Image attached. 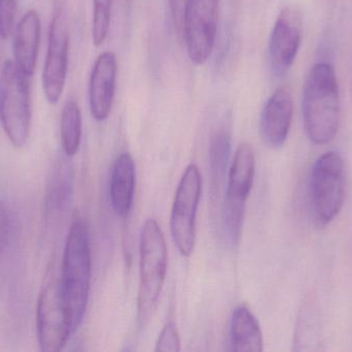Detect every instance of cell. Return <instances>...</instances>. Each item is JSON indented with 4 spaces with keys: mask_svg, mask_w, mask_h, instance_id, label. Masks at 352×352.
Masks as SVG:
<instances>
[{
    "mask_svg": "<svg viewBox=\"0 0 352 352\" xmlns=\"http://www.w3.org/2000/svg\"><path fill=\"white\" fill-rule=\"evenodd\" d=\"M41 33L38 12L29 10L16 24L12 43L14 65L28 79L33 76L36 68Z\"/></svg>",
    "mask_w": 352,
    "mask_h": 352,
    "instance_id": "5bb4252c",
    "label": "cell"
},
{
    "mask_svg": "<svg viewBox=\"0 0 352 352\" xmlns=\"http://www.w3.org/2000/svg\"><path fill=\"white\" fill-rule=\"evenodd\" d=\"M36 334L43 352L62 351L72 334L60 282L50 281L39 293L36 307Z\"/></svg>",
    "mask_w": 352,
    "mask_h": 352,
    "instance_id": "9c48e42d",
    "label": "cell"
},
{
    "mask_svg": "<svg viewBox=\"0 0 352 352\" xmlns=\"http://www.w3.org/2000/svg\"><path fill=\"white\" fill-rule=\"evenodd\" d=\"M92 277L90 234L82 219H76L70 225L62 260V299L67 313L72 334L82 324L88 306Z\"/></svg>",
    "mask_w": 352,
    "mask_h": 352,
    "instance_id": "7a4b0ae2",
    "label": "cell"
},
{
    "mask_svg": "<svg viewBox=\"0 0 352 352\" xmlns=\"http://www.w3.org/2000/svg\"><path fill=\"white\" fill-rule=\"evenodd\" d=\"M344 203V165L338 152L330 151L318 157L309 182V207L318 227L330 225Z\"/></svg>",
    "mask_w": 352,
    "mask_h": 352,
    "instance_id": "5b68a950",
    "label": "cell"
},
{
    "mask_svg": "<svg viewBox=\"0 0 352 352\" xmlns=\"http://www.w3.org/2000/svg\"><path fill=\"white\" fill-rule=\"evenodd\" d=\"M18 0H0V37L8 39L14 27Z\"/></svg>",
    "mask_w": 352,
    "mask_h": 352,
    "instance_id": "44dd1931",
    "label": "cell"
},
{
    "mask_svg": "<svg viewBox=\"0 0 352 352\" xmlns=\"http://www.w3.org/2000/svg\"><path fill=\"white\" fill-rule=\"evenodd\" d=\"M256 173V157L252 146L242 143L236 149L228 176L223 206V227L228 239L238 244L243 227L246 202L252 191Z\"/></svg>",
    "mask_w": 352,
    "mask_h": 352,
    "instance_id": "8992f818",
    "label": "cell"
},
{
    "mask_svg": "<svg viewBox=\"0 0 352 352\" xmlns=\"http://www.w3.org/2000/svg\"><path fill=\"white\" fill-rule=\"evenodd\" d=\"M10 234V219L6 204L0 200V256L8 247Z\"/></svg>",
    "mask_w": 352,
    "mask_h": 352,
    "instance_id": "7402d4cb",
    "label": "cell"
},
{
    "mask_svg": "<svg viewBox=\"0 0 352 352\" xmlns=\"http://www.w3.org/2000/svg\"><path fill=\"white\" fill-rule=\"evenodd\" d=\"M69 62V32L61 10H56L50 26L41 84L50 105H57L63 94Z\"/></svg>",
    "mask_w": 352,
    "mask_h": 352,
    "instance_id": "30bf717a",
    "label": "cell"
},
{
    "mask_svg": "<svg viewBox=\"0 0 352 352\" xmlns=\"http://www.w3.org/2000/svg\"><path fill=\"white\" fill-rule=\"evenodd\" d=\"M202 194V177L198 167L190 163L184 169L177 189L170 216V231L179 253L188 258L194 250L196 216Z\"/></svg>",
    "mask_w": 352,
    "mask_h": 352,
    "instance_id": "52a82bcc",
    "label": "cell"
},
{
    "mask_svg": "<svg viewBox=\"0 0 352 352\" xmlns=\"http://www.w3.org/2000/svg\"><path fill=\"white\" fill-rule=\"evenodd\" d=\"M30 79L12 60H6L0 72V123L10 142L22 148L31 132Z\"/></svg>",
    "mask_w": 352,
    "mask_h": 352,
    "instance_id": "277c9868",
    "label": "cell"
},
{
    "mask_svg": "<svg viewBox=\"0 0 352 352\" xmlns=\"http://www.w3.org/2000/svg\"><path fill=\"white\" fill-rule=\"evenodd\" d=\"M117 58L113 52H103L93 66L89 84L91 115L102 122L111 115L117 84Z\"/></svg>",
    "mask_w": 352,
    "mask_h": 352,
    "instance_id": "4fadbf2b",
    "label": "cell"
},
{
    "mask_svg": "<svg viewBox=\"0 0 352 352\" xmlns=\"http://www.w3.org/2000/svg\"><path fill=\"white\" fill-rule=\"evenodd\" d=\"M294 101L289 86H281L269 97L260 118V136L265 145L279 149L287 142L293 121Z\"/></svg>",
    "mask_w": 352,
    "mask_h": 352,
    "instance_id": "7c38bea8",
    "label": "cell"
},
{
    "mask_svg": "<svg viewBox=\"0 0 352 352\" xmlns=\"http://www.w3.org/2000/svg\"><path fill=\"white\" fill-rule=\"evenodd\" d=\"M304 127L316 145H327L337 136L341 103L334 66L329 62L314 64L304 81L302 97Z\"/></svg>",
    "mask_w": 352,
    "mask_h": 352,
    "instance_id": "6da1fadb",
    "label": "cell"
},
{
    "mask_svg": "<svg viewBox=\"0 0 352 352\" xmlns=\"http://www.w3.org/2000/svg\"><path fill=\"white\" fill-rule=\"evenodd\" d=\"M113 0H93L92 39L96 47L102 45L111 26Z\"/></svg>",
    "mask_w": 352,
    "mask_h": 352,
    "instance_id": "d6986e66",
    "label": "cell"
},
{
    "mask_svg": "<svg viewBox=\"0 0 352 352\" xmlns=\"http://www.w3.org/2000/svg\"><path fill=\"white\" fill-rule=\"evenodd\" d=\"M219 0H186L184 35L190 61L203 65L214 49Z\"/></svg>",
    "mask_w": 352,
    "mask_h": 352,
    "instance_id": "ba28073f",
    "label": "cell"
},
{
    "mask_svg": "<svg viewBox=\"0 0 352 352\" xmlns=\"http://www.w3.org/2000/svg\"><path fill=\"white\" fill-rule=\"evenodd\" d=\"M169 3H170L171 16H173L176 32L178 37L182 39L186 0H169Z\"/></svg>",
    "mask_w": 352,
    "mask_h": 352,
    "instance_id": "603a6c76",
    "label": "cell"
},
{
    "mask_svg": "<svg viewBox=\"0 0 352 352\" xmlns=\"http://www.w3.org/2000/svg\"><path fill=\"white\" fill-rule=\"evenodd\" d=\"M231 154V134L226 128L217 130L210 141L209 167H210L212 191H219Z\"/></svg>",
    "mask_w": 352,
    "mask_h": 352,
    "instance_id": "e0dca14e",
    "label": "cell"
},
{
    "mask_svg": "<svg viewBox=\"0 0 352 352\" xmlns=\"http://www.w3.org/2000/svg\"><path fill=\"white\" fill-rule=\"evenodd\" d=\"M82 114L74 101H69L62 110L60 132L61 144L67 157H74L78 152L82 141Z\"/></svg>",
    "mask_w": 352,
    "mask_h": 352,
    "instance_id": "ac0fdd59",
    "label": "cell"
},
{
    "mask_svg": "<svg viewBox=\"0 0 352 352\" xmlns=\"http://www.w3.org/2000/svg\"><path fill=\"white\" fill-rule=\"evenodd\" d=\"M167 267L168 249L162 229L156 219H146L140 243L138 324L140 329L146 328L156 310L166 279Z\"/></svg>",
    "mask_w": 352,
    "mask_h": 352,
    "instance_id": "3957f363",
    "label": "cell"
},
{
    "mask_svg": "<svg viewBox=\"0 0 352 352\" xmlns=\"http://www.w3.org/2000/svg\"><path fill=\"white\" fill-rule=\"evenodd\" d=\"M302 37L301 12L296 6H287L279 12L269 39V59L277 76H285L291 70L299 53Z\"/></svg>",
    "mask_w": 352,
    "mask_h": 352,
    "instance_id": "8fae6325",
    "label": "cell"
},
{
    "mask_svg": "<svg viewBox=\"0 0 352 352\" xmlns=\"http://www.w3.org/2000/svg\"><path fill=\"white\" fill-rule=\"evenodd\" d=\"M135 163L128 152L121 153L116 159L109 179V200L118 216L125 218L133 205L135 194Z\"/></svg>",
    "mask_w": 352,
    "mask_h": 352,
    "instance_id": "9a60e30c",
    "label": "cell"
},
{
    "mask_svg": "<svg viewBox=\"0 0 352 352\" xmlns=\"http://www.w3.org/2000/svg\"><path fill=\"white\" fill-rule=\"evenodd\" d=\"M230 351L262 352L264 339L258 320L250 309L240 305L234 309L230 324Z\"/></svg>",
    "mask_w": 352,
    "mask_h": 352,
    "instance_id": "2e32d148",
    "label": "cell"
},
{
    "mask_svg": "<svg viewBox=\"0 0 352 352\" xmlns=\"http://www.w3.org/2000/svg\"><path fill=\"white\" fill-rule=\"evenodd\" d=\"M155 351H180V338L177 327L173 322H166L159 335Z\"/></svg>",
    "mask_w": 352,
    "mask_h": 352,
    "instance_id": "ffe728a7",
    "label": "cell"
}]
</instances>
